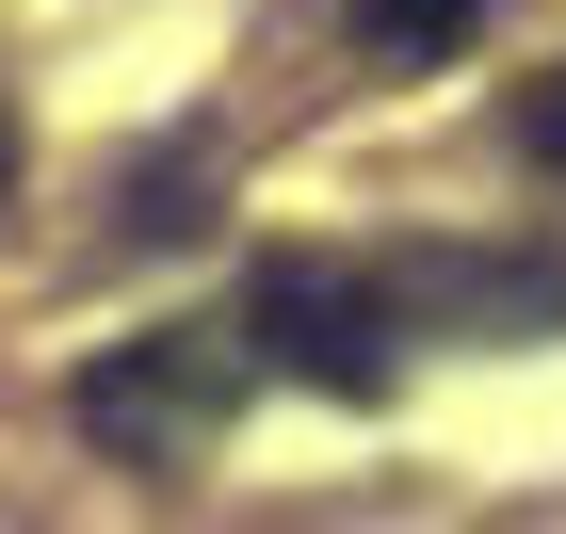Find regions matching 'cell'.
<instances>
[{"label":"cell","instance_id":"3957f363","mask_svg":"<svg viewBox=\"0 0 566 534\" xmlns=\"http://www.w3.org/2000/svg\"><path fill=\"white\" fill-rule=\"evenodd\" d=\"M340 17H356V49H389V65H437V49L470 33L485 0H340Z\"/></svg>","mask_w":566,"mask_h":534},{"label":"cell","instance_id":"277c9868","mask_svg":"<svg viewBox=\"0 0 566 534\" xmlns=\"http://www.w3.org/2000/svg\"><path fill=\"white\" fill-rule=\"evenodd\" d=\"M534 163H551V178H566V82H551V97H534Z\"/></svg>","mask_w":566,"mask_h":534},{"label":"cell","instance_id":"7a4b0ae2","mask_svg":"<svg viewBox=\"0 0 566 534\" xmlns=\"http://www.w3.org/2000/svg\"><path fill=\"white\" fill-rule=\"evenodd\" d=\"M65 405H82V438H97V453H146V470H178V453H211V438H227V405H243V341H227V324L114 341Z\"/></svg>","mask_w":566,"mask_h":534},{"label":"cell","instance_id":"6da1fadb","mask_svg":"<svg viewBox=\"0 0 566 534\" xmlns=\"http://www.w3.org/2000/svg\"><path fill=\"white\" fill-rule=\"evenodd\" d=\"M243 341H260L292 389H340V405H373V389L405 373V308H389V275L324 260V243H292V260L243 275Z\"/></svg>","mask_w":566,"mask_h":534},{"label":"cell","instance_id":"5b68a950","mask_svg":"<svg viewBox=\"0 0 566 534\" xmlns=\"http://www.w3.org/2000/svg\"><path fill=\"white\" fill-rule=\"evenodd\" d=\"M0 195H17V114H0Z\"/></svg>","mask_w":566,"mask_h":534}]
</instances>
